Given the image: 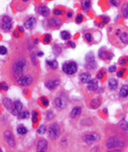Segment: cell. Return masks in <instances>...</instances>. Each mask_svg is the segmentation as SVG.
Masks as SVG:
<instances>
[{"label": "cell", "mask_w": 128, "mask_h": 152, "mask_svg": "<svg viewBox=\"0 0 128 152\" xmlns=\"http://www.w3.org/2000/svg\"><path fill=\"white\" fill-rule=\"evenodd\" d=\"M32 66L29 44L21 40L13 46L11 53L3 61L1 75L6 81L16 85L17 81L27 73Z\"/></svg>", "instance_id": "6da1fadb"}, {"label": "cell", "mask_w": 128, "mask_h": 152, "mask_svg": "<svg viewBox=\"0 0 128 152\" xmlns=\"http://www.w3.org/2000/svg\"><path fill=\"white\" fill-rule=\"evenodd\" d=\"M102 146L107 151L114 148L126 149L128 147V130L120 128L119 124H105L103 127Z\"/></svg>", "instance_id": "7a4b0ae2"}, {"label": "cell", "mask_w": 128, "mask_h": 152, "mask_svg": "<svg viewBox=\"0 0 128 152\" xmlns=\"http://www.w3.org/2000/svg\"><path fill=\"white\" fill-rule=\"evenodd\" d=\"M107 39L114 47L123 49L128 45V26L117 23L108 27Z\"/></svg>", "instance_id": "3957f363"}, {"label": "cell", "mask_w": 128, "mask_h": 152, "mask_svg": "<svg viewBox=\"0 0 128 152\" xmlns=\"http://www.w3.org/2000/svg\"><path fill=\"white\" fill-rule=\"evenodd\" d=\"M40 67L39 66H32L30 70L25 73L21 78H20L16 82V85L20 86V87H30V86L36 85L40 79Z\"/></svg>", "instance_id": "277c9868"}, {"label": "cell", "mask_w": 128, "mask_h": 152, "mask_svg": "<svg viewBox=\"0 0 128 152\" xmlns=\"http://www.w3.org/2000/svg\"><path fill=\"white\" fill-rule=\"evenodd\" d=\"M61 83V76L57 70L49 72L44 79V85L47 89L54 91L60 85Z\"/></svg>", "instance_id": "5b68a950"}, {"label": "cell", "mask_w": 128, "mask_h": 152, "mask_svg": "<svg viewBox=\"0 0 128 152\" xmlns=\"http://www.w3.org/2000/svg\"><path fill=\"white\" fill-rule=\"evenodd\" d=\"M101 134L97 130H89L85 131L81 134L80 139L82 143L85 144L86 146H93L95 144H98L101 140Z\"/></svg>", "instance_id": "8992f818"}, {"label": "cell", "mask_w": 128, "mask_h": 152, "mask_svg": "<svg viewBox=\"0 0 128 152\" xmlns=\"http://www.w3.org/2000/svg\"><path fill=\"white\" fill-rule=\"evenodd\" d=\"M2 141H3V144H5V146H7L8 148H12L13 149V148H15L16 146L15 137L13 135L11 127H7V128L3 130Z\"/></svg>", "instance_id": "52a82bcc"}, {"label": "cell", "mask_w": 128, "mask_h": 152, "mask_svg": "<svg viewBox=\"0 0 128 152\" xmlns=\"http://www.w3.org/2000/svg\"><path fill=\"white\" fill-rule=\"evenodd\" d=\"M61 136V127L59 123L55 122L52 123L48 127V137L51 141H57Z\"/></svg>", "instance_id": "ba28073f"}, {"label": "cell", "mask_w": 128, "mask_h": 152, "mask_svg": "<svg viewBox=\"0 0 128 152\" xmlns=\"http://www.w3.org/2000/svg\"><path fill=\"white\" fill-rule=\"evenodd\" d=\"M78 63L74 60L65 61L64 63L62 64V72L68 76L75 75L78 72Z\"/></svg>", "instance_id": "9c48e42d"}, {"label": "cell", "mask_w": 128, "mask_h": 152, "mask_svg": "<svg viewBox=\"0 0 128 152\" xmlns=\"http://www.w3.org/2000/svg\"><path fill=\"white\" fill-rule=\"evenodd\" d=\"M54 106L56 107L57 110H64L66 109V107L68 105V99L67 96L64 94V93H60L59 95H57L56 98L54 99Z\"/></svg>", "instance_id": "30bf717a"}, {"label": "cell", "mask_w": 128, "mask_h": 152, "mask_svg": "<svg viewBox=\"0 0 128 152\" xmlns=\"http://www.w3.org/2000/svg\"><path fill=\"white\" fill-rule=\"evenodd\" d=\"M98 37V39H101V33H99V31L96 30H89L87 32H85L83 34V39L85 42H87L88 44H93L97 43L95 39Z\"/></svg>", "instance_id": "8fae6325"}, {"label": "cell", "mask_w": 128, "mask_h": 152, "mask_svg": "<svg viewBox=\"0 0 128 152\" xmlns=\"http://www.w3.org/2000/svg\"><path fill=\"white\" fill-rule=\"evenodd\" d=\"M45 24H47L48 29H55L57 30L63 25V21L60 19L58 16H53V17H48L47 20L44 21Z\"/></svg>", "instance_id": "7c38bea8"}, {"label": "cell", "mask_w": 128, "mask_h": 152, "mask_svg": "<svg viewBox=\"0 0 128 152\" xmlns=\"http://www.w3.org/2000/svg\"><path fill=\"white\" fill-rule=\"evenodd\" d=\"M31 0H13L12 7L15 12H24L30 5Z\"/></svg>", "instance_id": "4fadbf2b"}, {"label": "cell", "mask_w": 128, "mask_h": 152, "mask_svg": "<svg viewBox=\"0 0 128 152\" xmlns=\"http://www.w3.org/2000/svg\"><path fill=\"white\" fill-rule=\"evenodd\" d=\"M13 26V22L11 16L4 15L1 18V30L4 33L11 32Z\"/></svg>", "instance_id": "5bb4252c"}, {"label": "cell", "mask_w": 128, "mask_h": 152, "mask_svg": "<svg viewBox=\"0 0 128 152\" xmlns=\"http://www.w3.org/2000/svg\"><path fill=\"white\" fill-rule=\"evenodd\" d=\"M102 103V98L100 96L91 97L87 101V106L90 109H98Z\"/></svg>", "instance_id": "9a60e30c"}, {"label": "cell", "mask_w": 128, "mask_h": 152, "mask_svg": "<svg viewBox=\"0 0 128 152\" xmlns=\"http://www.w3.org/2000/svg\"><path fill=\"white\" fill-rule=\"evenodd\" d=\"M48 146H49V144H48V141L45 140V139H42V138H40L36 141V151H39V152H45L48 150Z\"/></svg>", "instance_id": "2e32d148"}, {"label": "cell", "mask_w": 128, "mask_h": 152, "mask_svg": "<svg viewBox=\"0 0 128 152\" xmlns=\"http://www.w3.org/2000/svg\"><path fill=\"white\" fill-rule=\"evenodd\" d=\"M37 13L40 15H42L43 17H50V13H51V11L50 9L48 8V6L46 4H40L38 7H37Z\"/></svg>", "instance_id": "e0dca14e"}, {"label": "cell", "mask_w": 128, "mask_h": 152, "mask_svg": "<svg viewBox=\"0 0 128 152\" xmlns=\"http://www.w3.org/2000/svg\"><path fill=\"white\" fill-rule=\"evenodd\" d=\"M79 124L82 127L88 128V127H91L95 124V119L92 118V117H85V118H82L79 120Z\"/></svg>", "instance_id": "ac0fdd59"}, {"label": "cell", "mask_w": 128, "mask_h": 152, "mask_svg": "<svg viewBox=\"0 0 128 152\" xmlns=\"http://www.w3.org/2000/svg\"><path fill=\"white\" fill-rule=\"evenodd\" d=\"M36 25V18L34 16H29L28 18L24 21V24H23V26L28 30L34 29Z\"/></svg>", "instance_id": "d6986e66"}, {"label": "cell", "mask_w": 128, "mask_h": 152, "mask_svg": "<svg viewBox=\"0 0 128 152\" xmlns=\"http://www.w3.org/2000/svg\"><path fill=\"white\" fill-rule=\"evenodd\" d=\"M81 112H82L81 106H79V105L74 106V107L72 108L71 112H70V119H72V120L78 119V117L81 115Z\"/></svg>", "instance_id": "ffe728a7"}, {"label": "cell", "mask_w": 128, "mask_h": 152, "mask_svg": "<svg viewBox=\"0 0 128 152\" xmlns=\"http://www.w3.org/2000/svg\"><path fill=\"white\" fill-rule=\"evenodd\" d=\"M2 103L9 112H11V113L13 112V108H15V104H13V102H12L11 99L7 98V97H4V98L2 99Z\"/></svg>", "instance_id": "44dd1931"}, {"label": "cell", "mask_w": 128, "mask_h": 152, "mask_svg": "<svg viewBox=\"0 0 128 152\" xmlns=\"http://www.w3.org/2000/svg\"><path fill=\"white\" fill-rule=\"evenodd\" d=\"M13 104H15V108H13L12 114L13 115H15V116H17L20 112L23 111L24 105H23V103L21 102L18 101V99H16L15 102H13Z\"/></svg>", "instance_id": "7402d4cb"}, {"label": "cell", "mask_w": 128, "mask_h": 152, "mask_svg": "<svg viewBox=\"0 0 128 152\" xmlns=\"http://www.w3.org/2000/svg\"><path fill=\"white\" fill-rule=\"evenodd\" d=\"M99 88V82H98V79L97 78H91L90 81L87 83V89L89 91H91L93 93H95Z\"/></svg>", "instance_id": "603a6c76"}, {"label": "cell", "mask_w": 128, "mask_h": 152, "mask_svg": "<svg viewBox=\"0 0 128 152\" xmlns=\"http://www.w3.org/2000/svg\"><path fill=\"white\" fill-rule=\"evenodd\" d=\"M91 74L89 72H82V73L79 75V81L81 82L82 84H87L88 82L91 79Z\"/></svg>", "instance_id": "cb8c5ba5"}, {"label": "cell", "mask_w": 128, "mask_h": 152, "mask_svg": "<svg viewBox=\"0 0 128 152\" xmlns=\"http://www.w3.org/2000/svg\"><path fill=\"white\" fill-rule=\"evenodd\" d=\"M80 7L83 12H85V13L89 12L92 8L91 0H80Z\"/></svg>", "instance_id": "d4e9b609"}, {"label": "cell", "mask_w": 128, "mask_h": 152, "mask_svg": "<svg viewBox=\"0 0 128 152\" xmlns=\"http://www.w3.org/2000/svg\"><path fill=\"white\" fill-rule=\"evenodd\" d=\"M120 13L124 19H128V2H124L120 5Z\"/></svg>", "instance_id": "484cf974"}, {"label": "cell", "mask_w": 128, "mask_h": 152, "mask_svg": "<svg viewBox=\"0 0 128 152\" xmlns=\"http://www.w3.org/2000/svg\"><path fill=\"white\" fill-rule=\"evenodd\" d=\"M118 86H119V81H118L115 78H109V81H108V88L110 89V90H111V91L117 90Z\"/></svg>", "instance_id": "4316f807"}, {"label": "cell", "mask_w": 128, "mask_h": 152, "mask_svg": "<svg viewBox=\"0 0 128 152\" xmlns=\"http://www.w3.org/2000/svg\"><path fill=\"white\" fill-rule=\"evenodd\" d=\"M46 66L49 69H51L52 71H54L57 69L58 63L56 60H46Z\"/></svg>", "instance_id": "83f0119b"}, {"label": "cell", "mask_w": 128, "mask_h": 152, "mask_svg": "<svg viewBox=\"0 0 128 152\" xmlns=\"http://www.w3.org/2000/svg\"><path fill=\"white\" fill-rule=\"evenodd\" d=\"M120 97L122 99H127L128 98V85L127 84H124L122 85V87L120 89Z\"/></svg>", "instance_id": "f1b7e54d"}, {"label": "cell", "mask_w": 128, "mask_h": 152, "mask_svg": "<svg viewBox=\"0 0 128 152\" xmlns=\"http://www.w3.org/2000/svg\"><path fill=\"white\" fill-rule=\"evenodd\" d=\"M69 136H68V134H65V135H63L61 137V139L59 141V146L62 147V148H65V147H67L69 146Z\"/></svg>", "instance_id": "f546056e"}, {"label": "cell", "mask_w": 128, "mask_h": 152, "mask_svg": "<svg viewBox=\"0 0 128 152\" xmlns=\"http://www.w3.org/2000/svg\"><path fill=\"white\" fill-rule=\"evenodd\" d=\"M107 53H108V51L106 50V48H100L99 50V57L100 58L101 60L105 61L106 62V56H107Z\"/></svg>", "instance_id": "4dcf8cb0"}, {"label": "cell", "mask_w": 128, "mask_h": 152, "mask_svg": "<svg viewBox=\"0 0 128 152\" xmlns=\"http://www.w3.org/2000/svg\"><path fill=\"white\" fill-rule=\"evenodd\" d=\"M16 131H17V133H18L19 135H21V136L26 135V134L28 133V129H27V127L24 126L23 124H19V125L17 126Z\"/></svg>", "instance_id": "1f68e13d"}, {"label": "cell", "mask_w": 128, "mask_h": 152, "mask_svg": "<svg viewBox=\"0 0 128 152\" xmlns=\"http://www.w3.org/2000/svg\"><path fill=\"white\" fill-rule=\"evenodd\" d=\"M60 37L63 40L67 41V40H71L72 39V34L68 32V31H61L60 32Z\"/></svg>", "instance_id": "d6a6232c"}, {"label": "cell", "mask_w": 128, "mask_h": 152, "mask_svg": "<svg viewBox=\"0 0 128 152\" xmlns=\"http://www.w3.org/2000/svg\"><path fill=\"white\" fill-rule=\"evenodd\" d=\"M53 13L56 16H60V15H65V10L62 9L61 7H57L53 10Z\"/></svg>", "instance_id": "836d02e7"}, {"label": "cell", "mask_w": 128, "mask_h": 152, "mask_svg": "<svg viewBox=\"0 0 128 152\" xmlns=\"http://www.w3.org/2000/svg\"><path fill=\"white\" fill-rule=\"evenodd\" d=\"M30 117V112L28 110H23V111L20 112L18 115H17V118L19 120H26Z\"/></svg>", "instance_id": "e575fe53"}, {"label": "cell", "mask_w": 128, "mask_h": 152, "mask_svg": "<svg viewBox=\"0 0 128 152\" xmlns=\"http://www.w3.org/2000/svg\"><path fill=\"white\" fill-rule=\"evenodd\" d=\"M32 120L33 123L36 124L38 123L39 120V113L36 111V110H34V111L32 112Z\"/></svg>", "instance_id": "d590c367"}, {"label": "cell", "mask_w": 128, "mask_h": 152, "mask_svg": "<svg viewBox=\"0 0 128 152\" xmlns=\"http://www.w3.org/2000/svg\"><path fill=\"white\" fill-rule=\"evenodd\" d=\"M39 102H40V104L43 108H47L48 105H49V99H48L46 97H41L39 99Z\"/></svg>", "instance_id": "8d00e7d4"}, {"label": "cell", "mask_w": 128, "mask_h": 152, "mask_svg": "<svg viewBox=\"0 0 128 152\" xmlns=\"http://www.w3.org/2000/svg\"><path fill=\"white\" fill-rule=\"evenodd\" d=\"M105 74H106L105 69H104V68H102L101 70L98 72V74H97V76H96V78H97V79H99V81H101V79L105 77Z\"/></svg>", "instance_id": "74e56055"}, {"label": "cell", "mask_w": 128, "mask_h": 152, "mask_svg": "<svg viewBox=\"0 0 128 152\" xmlns=\"http://www.w3.org/2000/svg\"><path fill=\"white\" fill-rule=\"evenodd\" d=\"M84 67L88 70H95L97 68V63L94 62H86V64H84Z\"/></svg>", "instance_id": "f35d334b"}, {"label": "cell", "mask_w": 128, "mask_h": 152, "mask_svg": "<svg viewBox=\"0 0 128 152\" xmlns=\"http://www.w3.org/2000/svg\"><path fill=\"white\" fill-rule=\"evenodd\" d=\"M85 60L86 62H94L95 61V56L92 52H89V53L85 56Z\"/></svg>", "instance_id": "ab89813d"}, {"label": "cell", "mask_w": 128, "mask_h": 152, "mask_svg": "<svg viewBox=\"0 0 128 152\" xmlns=\"http://www.w3.org/2000/svg\"><path fill=\"white\" fill-rule=\"evenodd\" d=\"M118 63H119L120 66H125V65L128 64V57H120L119 61H118Z\"/></svg>", "instance_id": "60d3db41"}, {"label": "cell", "mask_w": 128, "mask_h": 152, "mask_svg": "<svg viewBox=\"0 0 128 152\" xmlns=\"http://www.w3.org/2000/svg\"><path fill=\"white\" fill-rule=\"evenodd\" d=\"M46 131H47V127L45 124H41L38 128H37V133H38L39 135H43V134L46 133Z\"/></svg>", "instance_id": "b9f144b4"}, {"label": "cell", "mask_w": 128, "mask_h": 152, "mask_svg": "<svg viewBox=\"0 0 128 152\" xmlns=\"http://www.w3.org/2000/svg\"><path fill=\"white\" fill-rule=\"evenodd\" d=\"M83 20H84V17H83V15H81V13H78V15H76L75 21L77 24H81L82 22H83Z\"/></svg>", "instance_id": "7bdbcfd3"}, {"label": "cell", "mask_w": 128, "mask_h": 152, "mask_svg": "<svg viewBox=\"0 0 128 152\" xmlns=\"http://www.w3.org/2000/svg\"><path fill=\"white\" fill-rule=\"evenodd\" d=\"M119 126L120 128H122L124 130H128V123L126 122L125 120H122L119 123Z\"/></svg>", "instance_id": "ee69618b"}, {"label": "cell", "mask_w": 128, "mask_h": 152, "mask_svg": "<svg viewBox=\"0 0 128 152\" xmlns=\"http://www.w3.org/2000/svg\"><path fill=\"white\" fill-rule=\"evenodd\" d=\"M52 40V36L50 34H46L45 36H43V43L44 44H49Z\"/></svg>", "instance_id": "f6af8a7d"}, {"label": "cell", "mask_w": 128, "mask_h": 152, "mask_svg": "<svg viewBox=\"0 0 128 152\" xmlns=\"http://www.w3.org/2000/svg\"><path fill=\"white\" fill-rule=\"evenodd\" d=\"M125 74H126L125 68H122V69H120L119 71H117V77L118 78H123Z\"/></svg>", "instance_id": "bcb514c9"}, {"label": "cell", "mask_w": 128, "mask_h": 152, "mask_svg": "<svg viewBox=\"0 0 128 152\" xmlns=\"http://www.w3.org/2000/svg\"><path fill=\"white\" fill-rule=\"evenodd\" d=\"M55 118V114L52 110H48L46 112V120H52Z\"/></svg>", "instance_id": "7dc6e473"}, {"label": "cell", "mask_w": 128, "mask_h": 152, "mask_svg": "<svg viewBox=\"0 0 128 152\" xmlns=\"http://www.w3.org/2000/svg\"><path fill=\"white\" fill-rule=\"evenodd\" d=\"M0 87H1V90L3 91H8L9 90V84L7 81H2L1 84H0Z\"/></svg>", "instance_id": "c3c4849f"}, {"label": "cell", "mask_w": 128, "mask_h": 152, "mask_svg": "<svg viewBox=\"0 0 128 152\" xmlns=\"http://www.w3.org/2000/svg\"><path fill=\"white\" fill-rule=\"evenodd\" d=\"M110 4L118 8V7H120V0H110Z\"/></svg>", "instance_id": "681fc988"}, {"label": "cell", "mask_w": 128, "mask_h": 152, "mask_svg": "<svg viewBox=\"0 0 128 152\" xmlns=\"http://www.w3.org/2000/svg\"><path fill=\"white\" fill-rule=\"evenodd\" d=\"M0 54H1L2 56H6V55L8 54V49L6 48V46L4 45L0 46Z\"/></svg>", "instance_id": "f907efd6"}, {"label": "cell", "mask_w": 128, "mask_h": 152, "mask_svg": "<svg viewBox=\"0 0 128 152\" xmlns=\"http://www.w3.org/2000/svg\"><path fill=\"white\" fill-rule=\"evenodd\" d=\"M100 19H101V21L104 24H108L110 22V17L107 15H101L100 16Z\"/></svg>", "instance_id": "816d5d0a"}, {"label": "cell", "mask_w": 128, "mask_h": 152, "mask_svg": "<svg viewBox=\"0 0 128 152\" xmlns=\"http://www.w3.org/2000/svg\"><path fill=\"white\" fill-rule=\"evenodd\" d=\"M114 57V55L111 51H108V53H107V56H106V62H109L110 60H112Z\"/></svg>", "instance_id": "f5cc1de1"}, {"label": "cell", "mask_w": 128, "mask_h": 152, "mask_svg": "<svg viewBox=\"0 0 128 152\" xmlns=\"http://www.w3.org/2000/svg\"><path fill=\"white\" fill-rule=\"evenodd\" d=\"M117 69L118 68H117L116 65H112V66H110L108 68V72H109V73H116V72L118 71Z\"/></svg>", "instance_id": "db71d44e"}, {"label": "cell", "mask_w": 128, "mask_h": 152, "mask_svg": "<svg viewBox=\"0 0 128 152\" xmlns=\"http://www.w3.org/2000/svg\"><path fill=\"white\" fill-rule=\"evenodd\" d=\"M73 15H74V13H73V11H69L67 13H66V17H67V19H72L73 18Z\"/></svg>", "instance_id": "11a10c76"}, {"label": "cell", "mask_w": 128, "mask_h": 152, "mask_svg": "<svg viewBox=\"0 0 128 152\" xmlns=\"http://www.w3.org/2000/svg\"><path fill=\"white\" fill-rule=\"evenodd\" d=\"M68 46H69V47H71V48H73V49H75L76 46H77V45H76V43H75V42H73V41L69 40V41H68Z\"/></svg>", "instance_id": "9f6ffc18"}, {"label": "cell", "mask_w": 128, "mask_h": 152, "mask_svg": "<svg viewBox=\"0 0 128 152\" xmlns=\"http://www.w3.org/2000/svg\"><path fill=\"white\" fill-rule=\"evenodd\" d=\"M20 32H18V31H16V32L13 33V37L15 39H20Z\"/></svg>", "instance_id": "6f0895ef"}, {"label": "cell", "mask_w": 128, "mask_h": 152, "mask_svg": "<svg viewBox=\"0 0 128 152\" xmlns=\"http://www.w3.org/2000/svg\"><path fill=\"white\" fill-rule=\"evenodd\" d=\"M24 28H25V27H22V26H19L18 28H17V31H18V32H20V34H23L24 33Z\"/></svg>", "instance_id": "680465c9"}, {"label": "cell", "mask_w": 128, "mask_h": 152, "mask_svg": "<svg viewBox=\"0 0 128 152\" xmlns=\"http://www.w3.org/2000/svg\"><path fill=\"white\" fill-rule=\"evenodd\" d=\"M36 56L37 57H43V52H37Z\"/></svg>", "instance_id": "91938a15"}, {"label": "cell", "mask_w": 128, "mask_h": 152, "mask_svg": "<svg viewBox=\"0 0 128 152\" xmlns=\"http://www.w3.org/2000/svg\"><path fill=\"white\" fill-rule=\"evenodd\" d=\"M38 42H39V39H34V44H37Z\"/></svg>", "instance_id": "94428289"}, {"label": "cell", "mask_w": 128, "mask_h": 152, "mask_svg": "<svg viewBox=\"0 0 128 152\" xmlns=\"http://www.w3.org/2000/svg\"><path fill=\"white\" fill-rule=\"evenodd\" d=\"M103 112H104V113L106 114V113H107V109H104V110H103Z\"/></svg>", "instance_id": "6125c7cd"}]
</instances>
